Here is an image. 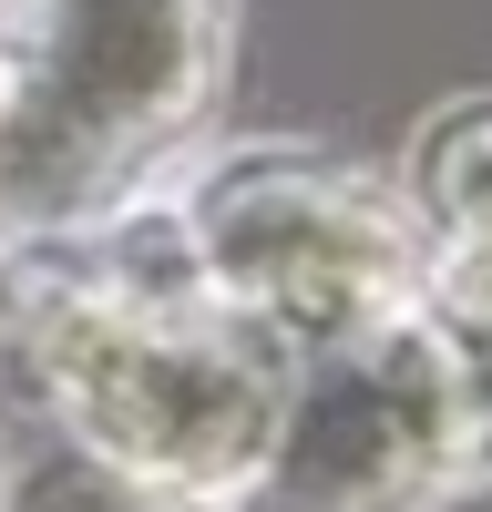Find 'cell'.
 Listing matches in <instances>:
<instances>
[{"label":"cell","mask_w":492,"mask_h":512,"mask_svg":"<svg viewBox=\"0 0 492 512\" xmlns=\"http://www.w3.org/2000/svg\"><path fill=\"white\" fill-rule=\"evenodd\" d=\"M0 338L21 349L31 410L62 441L205 502L246 482L298 369L236 297L205 287L164 185L82 236L0 246Z\"/></svg>","instance_id":"cell-1"},{"label":"cell","mask_w":492,"mask_h":512,"mask_svg":"<svg viewBox=\"0 0 492 512\" xmlns=\"http://www.w3.org/2000/svg\"><path fill=\"white\" fill-rule=\"evenodd\" d=\"M236 0H0V246H52L175 185L226 93Z\"/></svg>","instance_id":"cell-2"},{"label":"cell","mask_w":492,"mask_h":512,"mask_svg":"<svg viewBox=\"0 0 492 512\" xmlns=\"http://www.w3.org/2000/svg\"><path fill=\"white\" fill-rule=\"evenodd\" d=\"M164 216L205 267V287L236 297L287 359L339 349L359 328H390L431 297L410 195L369 185L328 154H298V144L226 154L205 175L164 185Z\"/></svg>","instance_id":"cell-3"},{"label":"cell","mask_w":492,"mask_h":512,"mask_svg":"<svg viewBox=\"0 0 492 512\" xmlns=\"http://www.w3.org/2000/svg\"><path fill=\"white\" fill-rule=\"evenodd\" d=\"M410 216H421V267L431 308L492 328V103H451L421 144H410Z\"/></svg>","instance_id":"cell-4"},{"label":"cell","mask_w":492,"mask_h":512,"mask_svg":"<svg viewBox=\"0 0 492 512\" xmlns=\"http://www.w3.org/2000/svg\"><path fill=\"white\" fill-rule=\"evenodd\" d=\"M0 512H226V502L134 482V472H113L103 451L62 441L41 410H21L11 431H0Z\"/></svg>","instance_id":"cell-5"}]
</instances>
